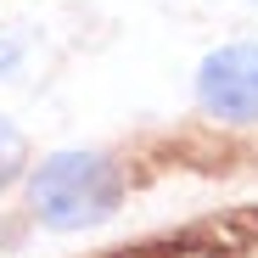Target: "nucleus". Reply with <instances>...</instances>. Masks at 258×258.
Wrapping results in <instances>:
<instances>
[{"label": "nucleus", "instance_id": "nucleus-1", "mask_svg": "<svg viewBox=\"0 0 258 258\" xmlns=\"http://www.w3.org/2000/svg\"><path fill=\"white\" fill-rule=\"evenodd\" d=\"M118 168L101 157V152H56L34 168L28 180V197H34V213L45 230H84V225H101L107 213L118 208Z\"/></svg>", "mask_w": 258, "mask_h": 258}, {"label": "nucleus", "instance_id": "nucleus-2", "mask_svg": "<svg viewBox=\"0 0 258 258\" xmlns=\"http://www.w3.org/2000/svg\"><path fill=\"white\" fill-rule=\"evenodd\" d=\"M197 101L219 123L258 118V45H219L197 68Z\"/></svg>", "mask_w": 258, "mask_h": 258}, {"label": "nucleus", "instance_id": "nucleus-3", "mask_svg": "<svg viewBox=\"0 0 258 258\" xmlns=\"http://www.w3.org/2000/svg\"><path fill=\"white\" fill-rule=\"evenodd\" d=\"M23 163H28V141H23V129H17L12 118H0V191L23 174Z\"/></svg>", "mask_w": 258, "mask_h": 258}, {"label": "nucleus", "instance_id": "nucleus-4", "mask_svg": "<svg viewBox=\"0 0 258 258\" xmlns=\"http://www.w3.org/2000/svg\"><path fill=\"white\" fill-rule=\"evenodd\" d=\"M252 6H258V0H252Z\"/></svg>", "mask_w": 258, "mask_h": 258}]
</instances>
